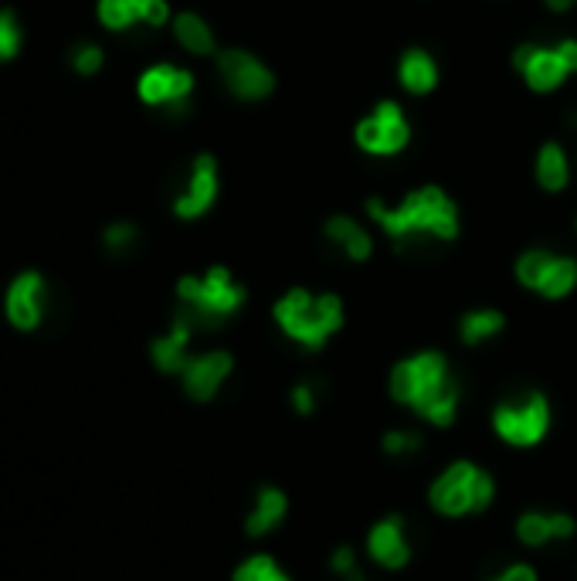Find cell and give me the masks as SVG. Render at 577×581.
<instances>
[{"label": "cell", "mask_w": 577, "mask_h": 581, "mask_svg": "<svg viewBox=\"0 0 577 581\" xmlns=\"http://www.w3.org/2000/svg\"><path fill=\"white\" fill-rule=\"evenodd\" d=\"M387 395L394 405L432 429H452L462 412L459 378L438 350H418L394 364L387 374Z\"/></svg>", "instance_id": "1"}, {"label": "cell", "mask_w": 577, "mask_h": 581, "mask_svg": "<svg viewBox=\"0 0 577 581\" xmlns=\"http://www.w3.org/2000/svg\"><path fill=\"white\" fill-rule=\"evenodd\" d=\"M499 483L493 469L482 466L479 459L459 456L449 459L425 486V503L435 517L442 520H476L489 514L496 503Z\"/></svg>", "instance_id": "2"}, {"label": "cell", "mask_w": 577, "mask_h": 581, "mask_svg": "<svg viewBox=\"0 0 577 581\" xmlns=\"http://www.w3.org/2000/svg\"><path fill=\"white\" fill-rule=\"evenodd\" d=\"M279 330L303 350H323L326 340L343 327V303L333 293H309V289H289L272 306Z\"/></svg>", "instance_id": "3"}, {"label": "cell", "mask_w": 577, "mask_h": 581, "mask_svg": "<svg viewBox=\"0 0 577 581\" xmlns=\"http://www.w3.org/2000/svg\"><path fill=\"white\" fill-rule=\"evenodd\" d=\"M489 429H493L496 442L516 452L540 449L550 439L554 429V405L544 391L527 388L516 395L499 398L489 412Z\"/></svg>", "instance_id": "4"}, {"label": "cell", "mask_w": 577, "mask_h": 581, "mask_svg": "<svg viewBox=\"0 0 577 581\" xmlns=\"http://www.w3.org/2000/svg\"><path fill=\"white\" fill-rule=\"evenodd\" d=\"M177 299L180 313L191 316L197 330H218L245 306V286H238L228 269H211L208 276L180 279Z\"/></svg>", "instance_id": "5"}, {"label": "cell", "mask_w": 577, "mask_h": 581, "mask_svg": "<svg viewBox=\"0 0 577 581\" xmlns=\"http://www.w3.org/2000/svg\"><path fill=\"white\" fill-rule=\"evenodd\" d=\"M364 558L384 575H401L415 565V537L411 520L401 510H387L364 531Z\"/></svg>", "instance_id": "6"}, {"label": "cell", "mask_w": 577, "mask_h": 581, "mask_svg": "<svg viewBox=\"0 0 577 581\" xmlns=\"http://www.w3.org/2000/svg\"><path fill=\"white\" fill-rule=\"evenodd\" d=\"M48 306H51V289L45 272L38 269H24L11 279L4 293V316L14 330L34 333L45 327L48 320Z\"/></svg>", "instance_id": "7"}, {"label": "cell", "mask_w": 577, "mask_h": 581, "mask_svg": "<svg viewBox=\"0 0 577 581\" xmlns=\"http://www.w3.org/2000/svg\"><path fill=\"white\" fill-rule=\"evenodd\" d=\"M513 537L527 551H550L577 537V517L561 507H527L513 520Z\"/></svg>", "instance_id": "8"}, {"label": "cell", "mask_w": 577, "mask_h": 581, "mask_svg": "<svg viewBox=\"0 0 577 581\" xmlns=\"http://www.w3.org/2000/svg\"><path fill=\"white\" fill-rule=\"evenodd\" d=\"M231 374H235V357L228 350H201V354H191V361L180 371V388L194 405H208L221 395Z\"/></svg>", "instance_id": "9"}, {"label": "cell", "mask_w": 577, "mask_h": 581, "mask_svg": "<svg viewBox=\"0 0 577 581\" xmlns=\"http://www.w3.org/2000/svg\"><path fill=\"white\" fill-rule=\"evenodd\" d=\"M289 510H292V500L279 483H258L241 531H245L248 541H265V537L279 534L286 527Z\"/></svg>", "instance_id": "10"}, {"label": "cell", "mask_w": 577, "mask_h": 581, "mask_svg": "<svg viewBox=\"0 0 577 581\" xmlns=\"http://www.w3.org/2000/svg\"><path fill=\"white\" fill-rule=\"evenodd\" d=\"M194 89V75L177 65H153L140 75V99L146 106H167L170 113H187V99Z\"/></svg>", "instance_id": "11"}, {"label": "cell", "mask_w": 577, "mask_h": 581, "mask_svg": "<svg viewBox=\"0 0 577 581\" xmlns=\"http://www.w3.org/2000/svg\"><path fill=\"white\" fill-rule=\"evenodd\" d=\"M218 65H221V75H225L228 89L235 92L238 99H262V96H269L275 85L269 68L258 62L255 55H248V51H238V48L221 51Z\"/></svg>", "instance_id": "12"}, {"label": "cell", "mask_w": 577, "mask_h": 581, "mask_svg": "<svg viewBox=\"0 0 577 581\" xmlns=\"http://www.w3.org/2000/svg\"><path fill=\"white\" fill-rule=\"evenodd\" d=\"M194 320L187 313H174V320H170V330L160 333L157 340L150 344V361L153 367H157L160 374H177L187 367V361H191V340H194Z\"/></svg>", "instance_id": "13"}, {"label": "cell", "mask_w": 577, "mask_h": 581, "mask_svg": "<svg viewBox=\"0 0 577 581\" xmlns=\"http://www.w3.org/2000/svg\"><path fill=\"white\" fill-rule=\"evenodd\" d=\"M357 143L370 153H398L408 143V123L394 102H384L377 116L357 126Z\"/></svg>", "instance_id": "14"}, {"label": "cell", "mask_w": 577, "mask_h": 581, "mask_svg": "<svg viewBox=\"0 0 577 581\" xmlns=\"http://www.w3.org/2000/svg\"><path fill=\"white\" fill-rule=\"evenodd\" d=\"M214 198H218V167H214V160L208 153H201V157L194 160L184 191L177 194L174 211H177V218H201L214 204Z\"/></svg>", "instance_id": "15"}, {"label": "cell", "mask_w": 577, "mask_h": 581, "mask_svg": "<svg viewBox=\"0 0 577 581\" xmlns=\"http://www.w3.org/2000/svg\"><path fill=\"white\" fill-rule=\"evenodd\" d=\"M516 65L520 72L527 75V82L533 85L537 92H550L564 82L567 68L564 62L557 58V48H537V45H523L516 51Z\"/></svg>", "instance_id": "16"}, {"label": "cell", "mask_w": 577, "mask_h": 581, "mask_svg": "<svg viewBox=\"0 0 577 581\" xmlns=\"http://www.w3.org/2000/svg\"><path fill=\"white\" fill-rule=\"evenodd\" d=\"M418 201H421V232L432 235V238H449L459 235V218H455V204L445 198L438 187H425L418 191Z\"/></svg>", "instance_id": "17"}, {"label": "cell", "mask_w": 577, "mask_h": 581, "mask_svg": "<svg viewBox=\"0 0 577 581\" xmlns=\"http://www.w3.org/2000/svg\"><path fill=\"white\" fill-rule=\"evenodd\" d=\"M231 581H296L292 571L269 551H252L231 568Z\"/></svg>", "instance_id": "18"}, {"label": "cell", "mask_w": 577, "mask_h": 581, "mask_svg": "<svg viewBox=\"0 0 577 581\" xmlns=\"http://www.w3.org/2000/svg\"><path fill=\"white\" fill-rule=\"evenodd\" d=\"M326 568L337 581H370V561L364 558V548L350 541L333 544L326 554Z\"/></svg>", "instance_id": "19"}, {"label": "cell", "mask_w": 577, "mask_h": 581, "mask_svg": "<svg viewBox=\"0 0 577 581\" xmlns=\"http://www.w3.org/2000/svg\"><path fill=\"white\" fill-rule=\"evenodd\" d=\"M377 446H381V456L391 459V463H408L425 449V435L415 425H391V429L381 432Z\"/></svg>", "instance_id": "20"}, {"label": "cell", "mask_w": 577, "mask_h": 581, "mask_svg": "<svg viewBox=\"0 0 577 581\" xmlns=\"http://www.w3.org/2000/svg\"><path fill=\"white\" fill-rule=\"evenodd\" d=\"M503 327H506V316L499 310H472V313L462 316L459 337H462L465 347H479V344H486V340L499 337Z\"/></svg>", "instance_id": "21"}, {"label": "cell", "mask_w": 577, "mask_h": 581, "mask_svg": "<svg viewBox=\"0 0 577 581\" xmlns=\"http://www.w3.org/2000/svg\"><path fill=\"white\" fill-rule=\"evenodd\" d=\"M326 235L333 238V242L340 245L343 255L353 262H364L367 255H370V235L364 232V228L357 225V221H350V218H330V225H326Z\"/></svg>", "instance_id": "22"}, {"label": "cell", "mask_w": 577, "mask_h": 581, "mask_svg": "<svg viewBox=\"0 0 577 581\" xmlns=\"http://www.w3.org/2000/svg\"><path fill=\"white\" fill-rule=\"evenodd\" d=\"M174 34H177V41H180V48L184 51H191V55H211L214 51V34L208 28V21L204 17H197V14H180L177 21H174Z\"/></svg>", "instance_id": "23"}, {"label": "cell", "mask_w": 577, "mask_h": 581, "mask_svg": "<svg viewBox=\"0 0 577 581\" xmlns=\"http://www.w3.org/2000/svg\"><path fill=\"white\" fill-rule=\"evenodd\" d=\"M398 75H401V85L408 92H432L435 89V79H438V72H435V62L425 55V51H408V55L401 58V68H398Z\"/></svg>", "instance_id": "24"}, {"label": "cell", "mask_w": 577, "mask_h": 581, "mask_svg": "<svg viewBox=\"0 0 577 581\" xmlns=\"http://www.w3.org/2000/svg\"><path fill=\"white\" fill-rule=\"evenodd\" d=\"M567 177H571V170H567V157L564 150L557 147V143H547L544 150H540L537 157V181L544 191H564Z\"/></svg>", "instance_id": "25"}, {"label": "cell", "mask_w": 577, "mask_h": 581, "mask_svg": "<svg viewBox=\"0 0 577 581\" xmlns=\"http://www.w3.org/2000/svg\"><path fill=\"white\" fill-rule=\"evenodd\" d=\"M326 398V384L320 378H303L289 388V408L296 418H313L323 408Z\"/></svg>", "instance_id": "26"}, {"label": "cell", "mask_w": 577, "mask_h": 581, "mask_svg": "<svg viewBox=\"0 0 577 581\" xmlns=\"http://www.w3.org/2000/svg\"><path fill=\"white\" fill-rule=\"evenodd\" d=\"M574 286H577V262L554 255V262H550V269H547V276H544V286H540V296H544V299H561V296L571 293Z\"/></svg>", "instance_id": "27"}, {"label": "cell", "mask_w": 577, "mask_h": 581, "mask_svg": "<svg viewBox=\"0 0 577 581\" xmlns=\"http://www.w3.org/2000/svg\"><path fill=\"white\" fill-rule=\"evenodd\" d=\"M24 48V28L21 17H17L11 7H0V65L14 62Z\"/></svg>", "instance_id": "28"}, {"label": "cell", "mask_w": 577, "mask_h": 581, "mask_svg": "<svg viewBox=\"0 0 577 581\" xmlns=\"http://www.w3.org/2000/svg\"><path fill=\"white\" fill-rule=\"evenodd\" d=\"M96 14H99L102 28H109V31H126L140 21V7H136L133 0H99Z\"/></svg>", "instance_id": "29"}, {"label": "cell", "mask_w": 577, "mask_h": 581, "mask_svg": "<svg viewBox=\"0 0 577 581\" xmlns=\"http://www.w3.org/2000/svg\"><path fill=\"white\" fill-rule=\"evenodd\" d=\"M550 262H554V255L540 252V249L520 255V262H516V279H520V283L527 286V289H533V293H540V286H544V276H547Z\"/></svg>", "instance_id": "30"}, {"label": "cell", "mask_w": 577, "mask_h": 581, "mask_svg": "<svg viewBox=\"0 0 577 581\" xmlns=\"http://www.w3.org/2000/svg\"><path fill=\"white\" fill-rule=\"evenodd\" d=\"M102 62H106V51L96 41H79V45H72V51H68V65L79 75H96Z\"/></svg>", "instance_id": "31"}, {"label": "cell", "mask_w": 577, "mask_h": 581, "mask_svg": "<svg viewBox=\"0 0 577 581\" xmlns=\"http://www.w3.org/2000/svg\"><path fill=\"white\" fill-rule=\"evenodd\" d=\"M136 242H140V232H136V225H129V221H116V225H109L106 232H102V245L113 255L133 252Z\"/></svg>", "instance_id": "32"}, {"label": "cell", "mask_w": 577, "mask_h": 581, "mask_svg": "<svg viewBox=\"0 0 577 581\" xmlns=\"http://www.w3.org/2000/svg\"><path fill=\"white\" fill-rule=\"evenodd\" d=\"M482 581H540V568L533 561L516 558V561H503V565L489 571Z\"/></svg>", "instance_id": "33"}, {"label": "cell", "mask_w": 577, "mask_h": 581, "mask_svg": "<svg viewBox=\"0 0 577 581\" xmlns=\"http://www.w3.org/2000/svg\"><path fill=\"white\" fill-rule=\"evenodd\" d=\"M167 17H170L167 0H150V4L143 7V17H140V21H143V24H150V28H163V24H167Z\"/></svg>", "instance_id": "34"}, {"label": "cell", "mask_w": 577, "mask_h": 581, "mask_svg": "<svg viewBox=\"0 0 577 581\" xmlns=\"http://www.w3.org/2000/svg\"><path fill=\"white\" fill-rule=\"evenodd\" d=\"M557 58L564 62L567 72H574L577 68V41H561V45H557Z\"/></svg>", "instance_id": "35"}, {"label": "cell", "mask_w": 577, "mask_h": 581, "mask_svg": "<svg viewBox=\"0 0 577 581\" xmlns=\"http://www.w3.org/2000/svg\"><path fill=\"white\" fill-rule=\"evenodd\" d=\"M550 7H554V11H567V7H571V0H547Z\"/></svg>", "instance_id": "36"}, {"label": "cell", "mask_w": 577, "mask_h": 581, "mask_svg": "<svg viewBox=\"0 0 577 581\" xmlns=\"http://www.w3.org/2000/svg\"><path fill=\"white\" fill-rule=\"evenodd\" d=\"M574 123H577V119H574Z\"/></svg>", "instance_id": "37"}]
</instances>
